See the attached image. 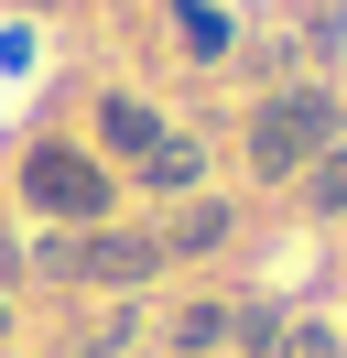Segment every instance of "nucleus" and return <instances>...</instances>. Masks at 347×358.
<instances>
[{
    "label": "nucleus",
    "instance_id": "nucleus-1",
    "mask_svg": "<svg viewBox=\"0 0 347 358\" xmlns=\"http://www.w3.org/2000/svg\"><path fill=\"white\" fill-rule=\"evenodd\" d=\"M325 141H337V98H271V109H260V131H250V152H260V174H293L304 152H325Z\"/></svg>",
    "mask_w": 347,
    "mask_h": 358
},
{
    "label": "nucleus",
    "instance_id": "nucleus-2",
    "mask_svg": "<svg viewBox=\"0 0 347 358\" xmlns=\"http://www.w3.org/2000/svg\"><path fill=\"white\" fill-rule=\"evenodd\" d=\"M22 196H33L43 217H98V206H108V174L87 152H33V163H22Z\"/></svg>",
    "mask_w": 347,
    "mask_h": 358
},
{
    "label": "nucleus",
    "instance_id": "nucleus-3",
    "mask_svg": "<svg viewBox=\"0 0 347 358\" xmlns=\"http://www.w3.org/2000/svg\"><path fill=\"white\" fill-rule=\"evenodd\" d=\"M152 261H163V239H43L55 282H141Z\"/></svg>",
    "mask_w": 347,
    "mask_h": 358
},
{
    "label": "nucleus",
    "instance_id": "nucleus-4",
    "mask_svg": "<svg viewBox=\"0 0 347 358\" xmlns=\"http://www.w3.org/2000/svg\"><path fill=\"white\" fill-rule=\"evenodd\" d=\"M98 141H108V152H130V163H152V152H163L174 131H163V120L141 109V98H108V109H98Z\"/></svg>",
    "mask_w": 347,
    "mask_h": 358
},
{
    "label": "nucleus",
    "instance_id": "nucleus-5",
    "mask_svg": "<svg viewBox=\"0 0 347 358\" xmlns=\"http://www.w3.org/2000/svg\"><path fill=\"white\" fill-rule=\"evenodd\" d=\"M228 239V206H185V217H174V239L163 250H217Z\"/></svg>",
    "mask_w": 347,
    "mask_h": 358
},
{
    "label": "nucleus",
    "instance_id": "nucleus-6",
    "mask_svg": "<svg viewBox=\"0 0 347 358\" xmlns=\"http://www.w3.org/2000/svg\"><path fill=\"white\" fill-rule=\"evenodd\" d=\"M195 163H206V152H195V141H163V152L141 163V174H152V185H195Z\"/></svg>",
    "mask_w": 347,
    "mask_h": 358
},
{
    "label": "nucleus",
    "instance_id": "nucleus-7",
    "mask_svg": "<svg viewBox=\"0 0 347 358\" xmlns=\"http://www.w3.org/2000/svg\"><path fill=\"white\" fill-rule=\"evenodd\" d=\"M304 206H347V152H315V185H304Z\"/></svg>",
    "mask_w": 347,
    "mask_h": 358
},
{
    "label": "nucleus",
    "instance_id": "nucleus-8",
    "mask_svg": "<svg viewBox=\"0 0 347 358\" xmlns=\"http://www.w3.org/2000/svg\"><path fill=\"white\" fill-rule=\"evenodd\" d=\"M217 336H228V315H217V304H195L185 326H174V348H217Z\"/></svg>",
    "mask_w": 347,
    "mask_h": 358
},
{
    "label": "nucleus",
    "instance_id": "nucleus-9",
    "mask_svg": "<svg viewBox=\"0 0 347 358\" xmlns=\"http://www.w3.org/2000/svg\"><path fill=\"white\" fill-rule=\"evenodd\" d=\"M271 358H337V348H325V326H293V336H282Z\"/></svg>",
    "mask_w": 347,
    "mask_h": 358
}]
</instances>
